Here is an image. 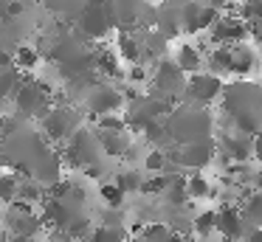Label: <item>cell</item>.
I'll list each match as a JSON object with an SVG mask.
<instances>
[{
  "instance_id": "25",
  "label": "cell",
  "mask_w": 262,
  "mask_h": 242,
  "mask_svg": "<svg viewBox=\"0 0 262 242\" xmlns=\"http://www.w3.org/2000/svg\"><path fill=\"white\" fill-rule=\"evenodd\" d=\"M99 127H102V129H113V133H121V129H124V121L116 118V116H110V113H104V116L99 118Z\"/></svg>"
},
{
  "instance_id": "5",
  "label": "cell",
  "mask_w": 262,
  "mask_h": 242,
  "mask_svg": "<svg viewBox=\"0 0 262 242\" xmlns=\"http://www.w3.org/2000/svg\"><path fill=\"white\" fill-rule=\"evenodd\" d=\"M175 62L183 68V73H200L203 71V65H206V56L200 54V48L198 45H189V42H183L181 48H178V56H175Z\"/></svg>"
},
{
  "instance_id": "6",
  "label": "cell",
  "mask_w": 262,
  "mask_h": 242,
  "mask_svg": "<svg viewBox=\"0 0 262 242\" xmlns=\"http://www.w3.org/2000/svg\"><path fill=\"white\" fill-rule=\"evenodd\" d=\"M183 68L178 65V62H169V59H161L158 62V73H155V82L161 84V87H166V90H175V87H181L183 84Z\"/></svg>"
},
{
  "instance_id": "27",
  "label": "cell",
  "mask_w": 262,
  "mask_h": 242,
  "mask_svg": "<svg viewBox=\"0 0 262 242\" xmlns=\"http://www.w3.org/2000/svg\"><path fill=\"white\" fill-rule=\"evenodd\" d=\"M130 79H133V82H144V79H147V71H144V68L138 65V62H133V71H130Z\"/></svg>"
},
{
  "instance_id": "2",
  "label": "cell",
  "mask_w": 262,
  "mask_h": 242,
  "mask_svg": "<svg viewBox=\"0 0 262 242\" xmlns=\"http://www.w3.org/2000/svg\"><path fill=\"white\" fill-rule=\"evenodd\" d=\"M223 90V82L217 73H192L189 76V84H186V93L192 96L194 101H200V104H209V101H214L217 96H220Z\"/></svg>"
},
{
  "instance_id": "14",
  "label": "cell",
  "mask_w": 262,
  "mask_h": 242,
  "mask_svg": "<svg viewBox=\"0 0 262 242\" xmlns=\"http://www.w3.org/2000/svg\"><path fill=\"white\" fill-rule=\"evenodd\" d=\"M99 194L104 197V200H107V206L110 208H119L121 203H124V197H127V191L121 189L119 183H104L102 189H99Z\"/></svg>"
},
{
  "instance_id": "4",
  "label": "cell",
  "mask_w": 262,
  "mask_h": 242,
  "mask_svg": "<svg viewBox=\"0 0 262 242\" xmlns=\"http://www.w3.org/2000/svg\"><path fill=\"white\" fill-rule=\"evenodd\" d=\"M217 214H220L217 217V228L226 236V242H237L243 236V217H239V211L234 206H223Z\"/></svg>"
},
{
  "instance_id": "17",
  "label": "cell",
  "mask_w": 262,
  "mask_h": 242,
  "mask_svg": "<svg viewBox=\"0 0 262 242\" xmlns=\"http://www.w3.org/2000/svg\"><path fill=\"white\" fill-rule=\"evenodd\" d=\"M102 141H104V152H107V155H121V152L127 149L121 133H113V129H110V133H104Z\"/></svg>"
},
{
  "instance_id": "7",
  "label": "cell",
  "mask_w": 262,
  "mask_h": 242,
  "mask_svg": "<svg viewBox=\"0 0 262 242\" xmlns=\"http://www.w3.org/2000/svg\"><path fill=\"white\" fill-rule=\"evenodd\" d=\"M256 65V54L251 48H245L243 42L231 45V73L234 76H248Z\"/></svg>"
},
{
  "instance_id": "32",
  "label": "cell",
  "mask_w": 262,
  "mask_h": 242,
  "mask_svg": "<svg viewBox=\"0 0 262 242\" xmlns=\"http://www.w3.org/2000/svg\"><path fill=\"white\" fill-rule=\"evenodd\" d=\"M259 56H262V54H259Z\"/></svg>"
},
{
  "instance_id": "29",
  "label": "cell",
  "mask_w": 262,
  "mask_h": 242,
  "mask_svg": "<svg viewBox=\"0 0 262 242\" xmlns=\"http://www.w3.org/2000/svg\"><path fill=\"white\" fill-rule=\"evenodd\" d=\"M206 3L214 6V9H228V3H231V0H206Z\"/></svg>"
},
{
  "instance_id": "15",
  "label": "cell",
  "mask_w": 262,
  "mask_h": 242,
  "mask_svg": "<svg viewBox=\"0 0 262 242\" xmlns=\"http://www.w3.org/2000/svg\"><path fill=\"white\" fill-rule=\"evenodd\" d=\"M186 186H189V197H211L214 194L211 186H209V180L200 178V174H192V178L186 180Z\"/></svg>"
},
{
  "instance_id": "31",
  "label": "cell",
  "mask_w": 262,
  "mask_h": 242,
  "mask_svg": "<svg viewBox=\"0 0 262 242\" xmlns=\"http://www.w3.org/2000/svg\"><path fill=\"white\" fill-rule=\"evenodd\" d=\"M3 14H6V11H3V9H0V17H3Z\"/></svg>"
},
{
  "instance_id": "3",
  "label": "cell",
  "mask_w": 262,
  "mask_h": 242,
  "mask_svg": "<svg viewBox=\"0 0 262 242\" xmlns=\"http://www.w3.org/2000/svg\"><path fill=\"white\" fill-rule=\"evenodd\" d=\"M17 107H20V113L23 116H34V113H46V107H48V96H46V90H42V84H37V82H23V87L17 90Z\"/></svg>"
},
{
  "instance_id": "20",
  "label": "cell",
  "mask_w": 262,
  "mask_h": 242,
  "mask_svg": "<svg viewBox=\"0 0 262 242\" xmlns=\"http://www.w3.org/2000/svg\"><path fill=\"white\" fill-rule=\"evenodd\" d=\"M209 161V146L206 144H189L186 155H183V163H206Z\"/></svg>"
},
{
  "instance_id": "19",
  "label": "cell",
  "mask_w": 262,
  "mask_h": 242,
  "mask_svg": "<svg viewBox=\"0 0 262 242\" xmlns=\"http://www.w3.org/2000/svg\"><path fill=\"white\" fill-rule=\"evenodd\" d=\"M239 17L248 20V23L262 20V0H243V3H239Z\"/></svg>"
},
{
  "instance_id": "12",
  "label": "cell",
  "mask_w": 262,
  "mask_h": 242,
  "mask_svg": "<svg viewBox=\"0 0 262 242\" xmlns=\"http://www.w3.org/2000/svg\"><path fill=\"white\" fill-rule=\"evenodd\" d=\"M20 197V180L14 174H0V200L14 203Z\"/></svg>"
},
{
  "instance_id": "24",
  "label": "cell",
  "mask_w": 262,
  "mask_h": 242,
  "mask_svg": "<svg viewBox=\"0 0 262 242\" xmlns=\"http://www.w3.org/2000/svg\"><path fill=\"white\" fill-rule=\"evenodd\" d=\"M144 166H147L149 172H158V169L166 166V155H164V152H149L147 161H144Z\"/></svg>"
},
{
  "instance_id": "10",
  "label": "cell",
  "mask_w": 262,
  "mask_h": 242,
  "mask_svg": "<svg viewBox=\"0 0 262 242\" xmlns=\"http://www.w3.org/2000/svg\"><path fill=\"white\" fill-rule=\"evenodd\" d=\"M42 223L48 225H68V211H65V203L57 200V197H51V200L46 203V214H42Z\"/></svg>"
},
{
  "instance_id": "16",
  "label": "cell",
  "mask_w": 262,
  "mask_h": 242,
  "mask_svg": "<svg viewBox=\"0 0 262 242\" xmlns=\"http://www.w3.org/2000/svg\"><path fill=\"white\" fill-rule=\"evenodd\" d=\"M245 219L251 225H262V191H256L245 206Z\"/></svg>"
},
{
  "instance_id": "22",
  "label": "cell",
  "mask_w": 262,
  "mask_h": 242,
  "mask_svg": "<svg viewBox=\"0 0 262 242\" xmlns=\"http://www.w3.org/2000/svg\"><path fill=\"white\" fill-rule=\"evenodd\" d=\"M42 197V186L40 183H20V197L17 200H26V203H34Z\"/></svg>"
},
{
  "instance_id": "30",
  "label": "cell",
  "mask_w": 262,
  "mask_h": 242,
  "mask_svg": "<svg viewBox=\"0 0 262 242\" xmlns=\"http://www.w3.org/2000/svg\"><path fill=\"white\" fill-rule=\"evenodd\" d=\"M254 155H256V158H259V161H262V135H259V138L254 141Z\"/></svg>"
},
{
  "instance_id": "1",
  "label": "cell",
  "mask_w": 262,
  "mask_h": 242,
  "mask_svg": "<svg viewBox=\"0 0 262 242\" xmlns=\"http://www.w3.org/2000/svg\"><path fill=\"white\" fill-rule=\"evenodd\" d=\"M251 37V26L243 17H220L211 26V45H237Z\"/></svg>"
},
{
  "instance_id": "28",
  "label": "cell",
  "mask_w": 262,
  "mask_h": 242,
  "mask_svg": "<svg viewBox=\"0 0 262 242\" xmlns=\"http://www.w3.org/2000/svg\"><path fill=\"white\" fill-rule=\"evenodd\" d=\"M245 242H262V225H254V231L245 234Z\"/></svg>"
},
{
  "instance_id": "11",
  "label": "cell",
  "mask_w": 262,
  "mask_h": 242,
  "mask_svg": "<svg viewBox=\"0 0 262 242\" xmlns=\"http://www.w3.org/2000/svg\"><path fill=\"white\" fill-rule=\"evenodd\" d=\"M14 65L20 68V71H31V68L40 65V51L34 48V45H20L17 51H14Z\"/></svg>"
},
{
  "instance_id": "18",
  "label": "cell",
  "mask_w": 262,
  "mask_h": 242,
  "mask_svg": "<svg viewBox=\"0 0 262 242\" xmlns=\"http://www.w3.org/2000/svg\"><path fill=\"white\" fill-rule=\"evenodd\" d=\"M217 217H220L217 211H203L198 219H194V231H198L200 236H209L211 228H217Z\"/></svg>"
},
{
  "instance_id": "26",
  "label": "cell",
  "mask_w": 262,
  "mask_h": 242,
  "mask_svg": "<svg viewBox=\"0 0 262 242\" xmlns=\"http://www.w3.org/2000/svg\"><path fill=\"white\" fill-rule=\"evenodd\" d=\"M3 11H6L9 17H20V14L26 11V6H23V0H9V6H6Z\"/></svg>"
},
{
  "instance_id": "13",
  "label": "cell",
  "mask_w": 262,
  "mask_h": 242,
  "mask_svg": "<svg viewBox=\"0 0 262 242\" xmlns=\"http://www.w3.org/2000/svg\"><path fill=\"white\" fill-rule=\"evenodd\" d=\"M119 54L127 62H141V45L130 37V34H119Z\"/></svg>"
},
{
  "instance_id": "21",
  "label": "cell",
  "mask_w": 262,
  "mask_h": 242,
  "mask_svg": "<svg viewBox=\"0 0 262 242\" xmlns=\"http://www.w3.org/2000/svg\"><path fill=\"white\" fill-rule=\"evenodd\" d=\"M116 183H119L124 191H141L144 180L138 178V172H124V174H119V178H116Z\"/></svg>"
},
{
  "instance_id": "8",
  "label": "cell",
  "mask_w": 262,
  "mask_h": 242,
  "mask_svg": "<svg viewBox=\"0 0 262 242\" xmlns=\"http://www.w3.org/2000/svg\"><path fill=\"white\" fill-rule=\"evenodd\" d=\"M42 127H46V135L51 141H59L65 135V129H68V110H59V107L57 110H48Z\"/></svg>"
},
{
  "instance_id": "23",
  "label": "cell",
  "mask_w": 262,
  "mask_h": 242,
  "mask_svg": "<svg viewBox=\"0 0 262 242\" xmlns=\"http://www.w3.org/2000/svg\"><path fill=\"white\" fill-rule=\"evenodd\" d=\"M169 189V178H155V180H144L141 191L144 194H158V191Z\"/></svg>"
},
{
  "instance_id": "9",
  "label": "cell",
  "mask_w": 262,
  "mask_h": 242,
  "mask_svg": "<svg viewBox=\"0 0 262 242\" xmlns=\"http://www.w3.org/2000/svg\"><path fill=\"white\" fill-rule=\"evenodd\" d=\"M119 104H121V96L116 93V90H107V87H104V90H96V93H93V99H91L93 113H99V116L116 110Z\"/></svg>"
}]
</instances>
